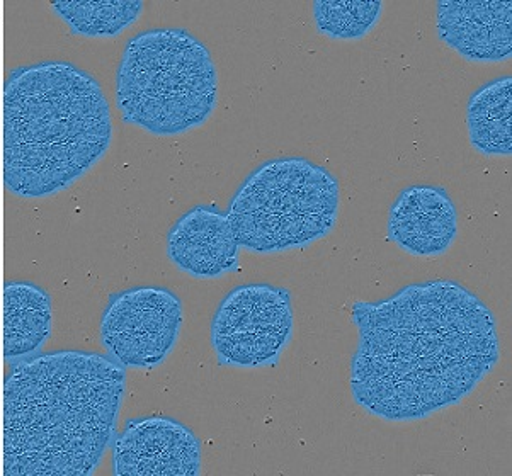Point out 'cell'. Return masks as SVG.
Here are the masks:
<instances>
[{"instance_id": "cell-5", "label": "cell", "mask_w": 512, "mask_h": 476, "mask_svg": "<svg viewBox=\"0 0 512 476\" xmlns=\"http://www.w3.org/2000/svg\"><path fill=\"white\" fill-rule=\"evenodd\" d=\"M337 177L305 157L266 160L245 177L228 204L240 247L278 254L327 237L339 220Z\"/></svg>"}, {"instance_id": "cell-1", "label": "cell", "mask_w": 512, "mask_h": 476, "mask_svg": "<svg viewBox=\"0 0 512 476\" xmlns=\"http://www.w3.org/2000/svg\"><path fill=\"white\" fill-rule=\"evenodd\" d=\"M351 322L354 402L388 422L460 403L501 359L497 320L477 293L450 279L407 284L382 301H356Z\"/></svg>"}, {"instance_id": "cell-15", "label": "cell", "mask_w": 512, "mask_h": 476, "mask_svg": "<svg viewBox=\"0 0 512 476\" xmlns=\"http://www.w3.org/2000/svg\"><path fill=\"white\" fill-rule=\"evenodd\" d=\"M383 14L380 0H317L313 21L320 34L334 40H359L371 33Z\"/></svg>"}, {"instance_id": "cell-11", "label": "cell", "mask_w": 512, "mask_h": 476, "mask_svg": "<svg viewBox=\"0 0 512 476\" xmlns=\"http://www.w3.org/2000/svg\"><path fill=\"white\" fill-rule=\"evenodd\" d=\"M388 237L410 255L436 257L458 237V211L450 193L434 184L405 187L388 211Z\"/></svg>"}, {"instance_id": "cell-8", "label": "cell", "mask_w": 512, "mask_h": 476, "mask_svg": "<svg viewBox=\"0 0 512 476\" xmlns=\"http://www.w3.org/2000/svg\"><path fill=\"white\" fill-rule=\"evenodd\" d=\"M116 476H198L203 471V448L188 425L150 415L126 422L111 449Z\"/></svg>"}, {"instance_id": "cell-10", "label": "cell", "mask_w": 512, "mask_h": 476, "mask_svg": "<svg viewBox=\"0 0 512 476\" xmlns=\"http://www.w3.org/2000/svg\"><path fill=\"white\" fill-rule=\"evenodd\" d=\"M239 249L227 215L206 204L177 218L165 237L169 261L196 279H217L237 271Z\"/></svg>"}, {"instance_id": "cell-6", "label": "cell", "mask_w": 512, "mask_h": 476, "mask_svg": "<svg viewBox=\"0 0 512 476\" xmlns=\"http://www.w3.org/2000/svg\"><path fill=\"white\" fill-rule=\"evenodd\" d=\"M290 291L268 283L228 291L211 320V347L220 363L262 368L278 363L293 337Z\"/></svg>"}, {"instance_id": "cell-12", "label": "cell", "mask_w": 512, "mask_h": 476, "mask_svg": "<svg viewBox=\"0 0 512 476\" xmlns=\"http://www.w3.org/2000/svg\"><path fill=\"white\" fill-rule=\"evenodd\" d=\"M53 301L45 288L31 281L4 286V359L21 363L38 356L52 337Z\"/></svg>"}, {"instance_id": "cell-9", "label": "cell", "mask_w": 512, "mask_h": 476, "mask_svg": "<svg viewBox=\"0 0 512 476\" xmlns=\"http://www.w3.org/2000/svg\"><path fill=\"white\" fill-rule=\"evenodd\" d=\"M439 40L468 62H504L512 55L511 0H439Z\"/></svg>"}, {"instance_id": "cell-14", "label": "cell", "mask_w": 512, "mask_h": 476, "mask_svg": "<svg viewBox=\"0 0 512 476\" xmlns=\"http://www.w3.org/2000/svg\"><path fill=\"white\" fill-rule=\"evenodd\" d=\"M142 0H53L52 11L74 36L114 38L138 21Z\"/></svg>"}, {"instance_id": "cell-3", "label": "cell", "mask_w": 512, "mask_h": 476, "mask_svg": "<svg viewBox=\"0 0 512 476\" xmlns=\"http://www.w3.org/2000/svg\"><path fill=\"white\" fill-rule=\"evenodd\" d=\"M113 142L103 87L70 62L29 63L4 85V184L24 199L74 186Z\"/></svg>"}, {"instance_id": "cell-2", "label": "cell", "mask_w": 512, "mask_h": 476, "mask_svg": "<svg viewBox=\"0 0 512 476\" xmlns=\"http://www.w3.org/2000/svg\"><path fill=\"white\" fill-rule=\"evenodd\" d=\"M11 366L4 475H92L118 434L125 368L91 351L40 352Z\"/></svg>"}, {"instance_id": "cell-7", "label": "cell", "mask_w": 512, "mask_h": 476, "mask_svg": "<svg viewBox=\"0 0 512 476\" xmlns=\"http://www.w3.org/2000/svg\"><path fill=\"white\" fill-rule=\"evenodd\" d=\"M183 320V301L171 289H125L109 296L104 306L101 342L123 368H155L174 351Z\"/></svg>"}, {"instance_id": "cell-13", "label": "cell", "mask_w": 512, "mask_h": 476, "mask_svg": "<svg viewBox=\"0 0 512 476\" xmlns=\"http://www.w3.org/2000/svg\"><path fill=\"white\" fill-rule=\"evenodd\" d=\"M470 143L485 157H511L512 77H499L478 87L467 104Z\"/></svg>"}, {"instance_id": "cell-4", "label": "cell", "mask_w": 512, "mask_h": 476, "mask_svg": "<svg viewBox=\"0 0 512 476\" xmlns=\"http://www.w3.org/2000/svg\"><path fill=\"white\" fill-rule=\"evenodd\" d=\"M114 94L126 123L152 135H181L215 113L217 65L208 46L188 29H147L126 41Z\"/></svg>"}]
</instances>
